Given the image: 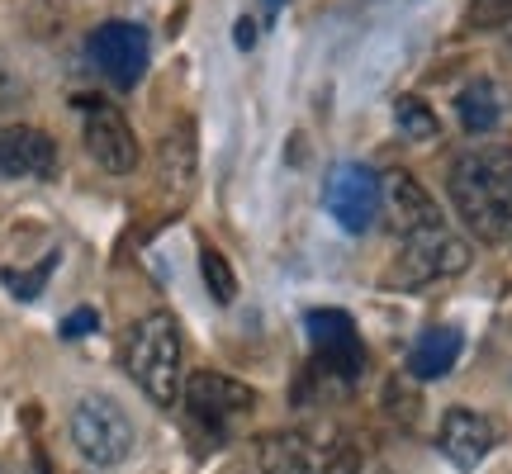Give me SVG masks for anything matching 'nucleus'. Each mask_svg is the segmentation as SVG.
I'll list each match as a JSON object with an SVG mask.
<instances>
[{"label":"nucleus","mask_w":512,"mask_h":474,"mask_svg":"<svg viewBox=\"0 0 512 474\" xmlns=\"http://www.w3.org/2000/svg\"><path fill=\"white\" fill-rule=\"evenodd\" d=\"M451 204L479 242L512 237V147H470L451 166Z\"/></svg>","instance_id":"1"},{"label":"nucleus","mask_w":512,"mask_h":474,"mask_svg":"<svg viewBox=\"0 0 512 474\" xmlns=\"http://www.w3.org/2000/svg\"><path fill=\"white\" fill-rule=\"evenodd\" d=\"M256 465L261 474H356L361 456L356 441L342 437L328 422L309 427H280L256 441Z\"/></svg>","instance_id":"2"},{"label":"nucleus","mask_w":512,"mask_h":474,"mask_svg":"<svg viewBox=\"0 0 512 474\" xmlns=\"http://www.w3.org/2000/svg\"><path fill=\"white\" fill-rule=\"evenodd\" d=\"M124 370L133 375V384L143 389L152 403L181 399V323L171 313H147L138 318L124 337Z\"/></svg>","instance_id":"3"},{"label":"nucleus","mask_w":512,"mask_h":474,"mask_svg":"<svg viewBox=\"0 0 512 474\" xmlns=\"http://www.w3.org/2000/svg\"><path fill=\"white\" fill-rule=\"evenodd\" d=\"M313 342V365H309V384L328 389V394H351L356 380L366 375V347H361V332L342 309H313L304 318Z\"/></svg>","instance_id":"4"},{"label":"nucleus","mask_w":512,"mask_h":474,"mask_svg":"<svg viewBox=\"0 0 512 474\" xmlns=\"http://www.w3.org/2000/svg\"><path fill=\"white\" fill-rule=\"evenodd\" d=\"M72 441L76 451L91 460V465H119L133 451V422L114 399L105 394H86L72 408Z\"/></svg>","instance_id":"5"},{"label":"nucleus","mask_w":512,"mask_h":474,"mask_svg":"<svg viewBox=\"0 0 512 474\" xmlns=\"http://www.w3.org/2000/svg\"><path fill=\"white\" fill-rule=\"evenodd\" d=\"M465 266H470V247H465L446 223H437V228H427V233L403 237L399 266L389 271V285H399V290H418V285H432V280L460 275Z\"/></svg>","instance_id":"6"},{"label":"nucleus","mask_w":512,"mask_h":474,"mask_svg":"<svg viewBox=\"0 0 512 474\" xmlns=\"http://www.w3.org/2000/svg\"><path fill=\"white\" fill-rule=\"evenodd\" d=\"M323 204L342 233H370V223L380 219V176L366 162H337L323 181Z\"/></svg>","instance_id":"7"},{"label":"nucleus","mask_w":512,"mask_h":474,"mask_svg":"<svg viewBox=\"0 0 512 474\" xmlns=\"http://www.w3.org/2000/svg\"><path fill=\"white\" fill-rule=\"evenodd\" d=\"M86 53H91L95 72L110 81L114 91H133L147 72V34L128 19H110L86 38Z\"/></svg>","instance_id":"8"},{"label":"nucleus","mask_w":512,"mask_h":474,"mask_svg":"<svg viewBox=\"0 0 512 474\" xmlns=\"http://www.w3.org/2000/svg\"><path fill=\"white\" fill-rule=\"evenodd\" d=\"M185 408L195 422H209V427H228V422L247 418L256 408V389L252 384L233 380V375H219V370H200L185 380Z\"/></svg>","instance_id":"9"},{"label":"nucleus","mask_w":512,"mask_h":474,"mask_svg":"<svg viewBox=\"0 0 512 474\" xmlns=\"http://www.w3.org/2000/svg\"><path fill=\"white\" fill-rule=\"evenodd\" d=\"M380 214L399 237L427 233V228L446 223L441 219V209H437V200H432L408 171H389V176H380Z\"/></svg>","instance_id":"10"},{"label":"nucleus","mask_w":512,"mask_h":474,"mask_svg":"<svg viewBox=\"0 0 512 474\" xmlns=\"http://www.w3.org/2000/svg\"><path fill=\"white\" fill-rule=\"evenodd\" d=\"M81 105H86V147H91V157L114 176L133 171L138 166V138H133L128 119L105 100H81Z\"/></svg>","instance_id":"11"},{"label":"nucleus","mask_w":512,"mask_h":474,"mask_svg":"<svg viewBox=\"0 0 512 474\" xmlns=\"http://www.w3.org/2000/svg\"><path fill=\"white\" fill-rule=\"evenodd\" d=\"M57 171L53 138L34 124H5L0 128V176L10 181H48Z\"/></svg>","instance_id":"12"},{"label":"nucleus","mask_w":512,"mask_h":474,"mask_svg":"<svg viewBox=\"0 0 512 474\" xmlns=\"http://www.w3.org/2000/svg\"><path fill=\"white\" fill-rule=\"evenodd\" d=\"M437 446L456 470H475V465H484V456L494 451V422L484 418V413H475V408H451V413L441 418Z\"/></svg>","instance_id":"13"},{"label":"nucleus","mask_w":512,"mask_h":474,"mask_svg":"<svg viewBox=\"0 0 512 474\" xmlns=\"http://www.w3.org/2000/svg\"><path fill=\"white\" fill-rule=\"evenodd\" d=\"M460 347H465L460 328H427L413 342V351H408V375L413 380H441V375H451V365L460 361Z\"/></svg>","instance_id":"14"},{"label":"nucleus","mask_w":512,"mask_h":474,"mask_svg":"<svg viewBox=\"0 0 512 474\" xmlns=\"http://www.w3.org/2000/svg\"><path fill=\"white\" fill-rule=\"evenodd\" d=\"M456 114H460V128L465 133H489V128H498V119H503V95H498L494 81H470L465 91L456 95Z\"/></svg>","instance_id":"15"},{"label":"nucleus","mask_w":512,"mask_h":474,"mask_svg":"<svg viewBox=\"0 0 512 474\" xmlns=\"http://www.w3.org/2000/svg\"><path fill=\"white\" fill-rule=\"evenodd\" d=\"M394 124H399V133L413 138V143H432L441 133L437 114H432V105H427L422 95H399V100H394Z\"/></svg>","instance_id":"16"},{"label":"nucleus","mask_w":512,"mask_h":474,"mask_svg":"<svg viewBox=\"0 0 512 474\" xmlns=\"http://www.w3.org/2000/svg\"><path fill=\"white\" fill-rule=\"evenodd\" d=\"M200 266H204V285H209V294H214L219 304H233V299H238V275H233V266H228V256L214 252V247H204Z\"/></svg>","instance_id":"17"},{"label":"nucleus","mask_w":512,"mask_h":474,"mask_svg":"<svg viewBox=\"0 0 512 474\" xmlns=\"http://www.w3.org/2000/svg\"><path fill=\"white\" fill-rule=\"evenodd\" d=\"M512 24V0H470L465 29H503Z\"/></svg>","instance_id":"18"},{"label":"nucleus","mask_w":512,"mask_h":474,"mask_svg":"<svg viewBox=\"0 0 512 474\" xmlns=\"http://www.w3.org/2000/svg\"><path fill=\"white\" fill-rule=\"evenodd\" d=\"M53 261H57V256H48V261H43V266H38L34 275H15V271H0V280H5V285H10V290H15L19 299H34V294L43 290V280H48V271H53Z\"/></svg>","instance_id":"19"},{"label":"nucleus","mask_w":512,"mask_h":474,"mask_svg":"<svg viewBox=\"0 0 512 474\" xmlns=\"http://www.w3.org/2000/svg\"><path fill=\"white\" fill-rule=\"evenodd\" d=\"M95 328H100L95 309H76L62 318V337H67V342H76V337H86V332H95Z\"/></svg>","instance_id":"20"},{"label":"nucleus","mask_w":512,"mask_h":474,"mask_svg":"<svg viewBox=\"0 0 512 474\" xmlns=\"http://www.w3.org/2000/svg\"><path fill=\"white\" fill-rule=\"evenodd\" d=\"M252 38H256V24L252 19H238V48H252Z\"/></svg>","instance_id":"21"},{"label":"nucleus","mask_w":512,"mask_h":474,"mask_svg":"<svg viewBox=\"0 0 512 474\" xmlns=\"http://www.w3.org/2000/svg\"><path fill=\"white\" fill-rule=\"evenodd\" d=\"M34 474H48V470H43V460H38V465H34Z\"/></svg>","instance_id":"22"},{"label":"nucleus","mask_w":512,"mask_h":474,"mask_svg":"<svg viewBox=\"0 0 512 474\" xmlns=\"http://www.w3.org/2000/svg\"><path fill=\"white\" fill-rule=\"evenodd\" d=\"M508 43H512V38H508Z\"/></svg>","instance_id":"23"}]
</instances>
